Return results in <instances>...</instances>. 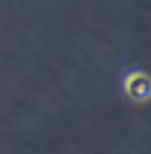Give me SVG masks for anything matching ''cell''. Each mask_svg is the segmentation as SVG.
<instances>
[{
	"mask_svg": "<svg viewBox=\"0 0 151 154\" xmlns=\"http://www.w3.org/2000/svg\"><path fill=\"white\" fill-rule=\"evenodd\" d=\"M125 93L128 99H134V102H145L151 96V79L145 73H131L125 79Z\"/></svg>",
	"mask_w": 151,
	"mask_h": 154,
	"instance_id": "1",
	"label": "cell"
}]
</instances>
